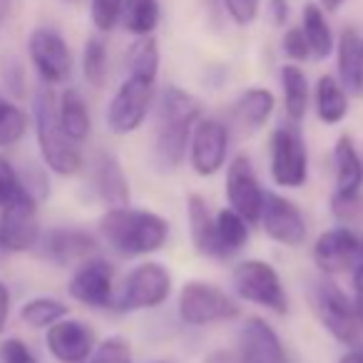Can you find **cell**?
Wrapping results in <instances>:
<instances>
[{
	"label": "cell",
	"mask_w": 363,
	"mask_h": 363,
	"mask_svg": "<svg viewBox=\"0 0 363 363\" xmlns=\"http://www.w3.org/2000/svg\"><path fill=\"white\" fill-rule=\"evenodd\" d=\"M279 82H281L286 120L294 122V125H301L308 112V105H311V85H308L306 72L296 62H284L281 70H279Z\"/></svg>",
	"instance_id": "cell-23"
},
{
	"label": "cell",
	"mask_w": 363,
	"mask_h": 363,
	"mask_svg": "<svg viewBox=\"0 0 363 363\" xmlns=\"http://www.w3.org/2000/svg\"><path fill=\"white\" fill-rule=\"evenodd\" d=\"M87 363H132V348L130 341L122 336H107L97 341L92 356Z\"/></svg>",
	"instance_id": "cell-37"
},
{
	"label": "cell",
	"mask_w": 363,
	"mask_h": 363,
	"mask_svg": "<svg viewBox=\"0 0 363 363\" xmlns=\"http://www.w3.org/2000/svg\"><path fill=\"white\" fill-rule=\"evenodd\" d=\"M267 16L274 28H286L291 21V3L289 0H267Z\"/></svg>",
	"instance_id": "cell-43"
},
{
	"label": "cell",
	"mask_w": 363,
	"mask_h": 363,
	"mask_svg": "<svg viewBox=\"0 0 363 363\" xmlns=\"http://www.w3.org/2000/svg\"><path fill=\"white\" fill-rule=\"evenodd\" d=\"M187 222H189V239H192L194 252L207 259H217L214 214L202 194H189L187 197Z\"/></svg>",
	"instance_id": "cell-28"
},
{
	"label": "cell",
	"mask_w": 363,
	"mask_h": 363,
	"mask_svg": "<svg viewBox=\"0 0 363 363\" xmlns=\"http://www.w3.org/2000/svg\"><path fill=\"white\" fill-rule=\"evenodd\" d=\"M259 224H262L264 234L272 242L289 249L303 247V242L308 237L306 217L298 209V204L294 199H289L286 194L279 192H267L262 214H259Z\"/></svg>",
	"instance_id": "cell-14"
},
{
	"label": "cell",
	"mask_w": 363,
	"mask_h": 363,
	"mask_svg": "<svg viewBox=\"0 0 363 363\" xmlns=\"http://www.w3.org/2000/svg\"><path fill=\"white\" fill-rule=\"evenodd\" d=\"M363 187V155L351 135H341L333 145V192L353 194Z\"/></svg>",
	"instance_id": "cell-22"
},
{
	"label": "cell",
	"mask_w": 363,
	"mask_h": 363,
	"mask_svg": "<svg viewBox=\"0 0 363 363\" xmlns=\"http://www.w3.org/2000/svg\"><path fill=\"white\" fill-rule=\"evenodd\" d=\"M348 92L346 87L338 82L336 75H321L313 85L311 100H313V110H316V117L323 122V125L333 127L341 125L348 117V110H351V102H348Z\"/></svg>",
	"instance_id": "cell-25"
},
{
	"label": "cell",
	"mask_w": 363,
	"mask_h": 363,
	"mask_svg": "<svg viewBox=\"0 0 363 363\" xmlns=\"http://www.w3.org/2000/svg\"><path fill=\"white\" fill-rule=\"evenodd\" d=\"M224 194H227L229 209L242 214L249 224H259V214L264 207L267 189L262 187L259 174L252 164V157L239 152L227 162V177H224Z\"/></svg>",
	"instance_id": "cell-13"
},
{
	"label": "cell",
	"mask_w": 363,
	"mask_h": 363,
	"mask_svg": "<svg viewBox=\"0 0 363 363\" xmlns=\"http://www.w3.org/2000/svg\"><path fill=\"white\" fill-rule=\"evenodd\" d=\"M127 75L157 82V77H160V45H157L155 35L135 38L130 52H127Z\"/></svg>",
	"instance_id": "cell-31"
},
{
	"label": "cell",
	"mask_w": 363,
	"mask_h": 363,
	"mask_svg": "<svg viewBox=\"0 0 363 363\" xmlns=\"http://www.w3.org/2000/svg\"><path fill=\"white\" fill-rule=\"evenodd\" d=\"M67 294L77 303L95 311H107L115 308V267L102 257H90L75 267L67 284Z\"/></svg>",
	"instance_id": "cell-12"
},
{
	"label": "cell",
	"mask_w": 363,
	"mask_h": 363,
	"mask_svg": "<svg viewBox=\"0 0 363 363\" xmlns=\"http://www.w3.org/2000/svg\"><path fill=\"white\" fill-rule=\"evenodd\" d=\"M232 291L242 301L267 308L277 316L289 313V294L281 274L264 259H242L232 269Z\"/></svg>",
	"instance_id": "cell-6"
},
{
	"label": "cell",
	"mask_w": 363,
	"mask_h": 363,
	"mask_svg": "<svg viewBox=\"0 0 363 363\" xmlns=\"http://www.w3.org/2000/svg\"><path fill=\"white\" fill-rule=\"evenodd\" d=\"M90 182H92V192L97 194V199L107 209L127 207L130 204L132 197L130 179H127L117 155H112V152H97V157L92 160Z\"/></svg>",
	"instance_id": "cell-19"
},
{
	"label": "cell",
	"mask_w": 363,
	"mask_h": 363,
	"mask_svg": "<svg viewBox=\"0 0 363 363\" xmlns=\"http://www.w3.org/2000/svg\"><path fill=\"white\" fill-rule=\"evenodd\" d=\"M174 279L162 262L145 259L127 272L122 286L115 294V308L125 313L152 311L169 301Z\"/></svg>",
	"instance_id": "cell-7"
},
{
	"label": "cell",
	"mask_w": 363,
	"mask_h": 363,
	"mask_svg": "<svg viewBox=\"0 0 363 363\" xmlns=\"http://www.w3.org/2000/svg\"><path fill=\"white\" fill-rule=\"evenodd\" d=\"M204 363H239L237 361V351L232 348H214L204 356Z\"/></svg>",
	"instance_id": "cell-45"
},
{
	"label": "cell",
	"mask_w": 363,
	"mask_h": 363,
	"mask_svg": "<svg viewBox=\"0 0 363 363\" xmlns=\"http://www.w3.org/2000/svg\"><path fill=\"white\" fill-rule=\"evenodd\" d=\"M11 318V289L0 281V331H6Z\"/></svg>",
	"instance_id": "cell-44"
},
{
	"label": "cell",
	"mask_w": 363,
	"mask_h": 363,
	"mask_svg": "<svg viewBox=\"0 0 363 363\" xmlns=\"http://www.w3.org/2000/svg\"><path fill=\"white\" fill-rule=\"evenodd\" d=\"M277 97L269 87H249L234 102V115L249 130H262L274 115Z\"/></svg>",
	"instance_id": "cell-29"
},
{
	"label": "cell",
	"mask_w": 363,
	"mask_h": 363,
	"mask_svg": "<svg viewBox=\"0 0 363 363\" xmlns=\"http://www.w3.org/2000/svg\"><path fill=\"white\" fill-rule=\"evenodd\" d=\"M45 346L57 363H87L97 346V333L82 318L65 316L45 328Z\"/></svg>",
	"instance_id": "cell-17"
},
{
	"label": "cell",
	"mask_w": 363,
	"mask_h": 363,
	"mask_svg": "<svg viewBox=\"0 0 363 363\" xmlns=\"http://www.w3.org/2000/svg\"><path fill=\"white\" fill-rule=\"evenodd\" d=\"M219 3H222V11L229 16V21L239 28L252 26L262 11V0H219Z\"/></svg>",
	"instance_id": "cell-41"
},
{
	"label": "cell",
	"mask_w": 363,
	"mask_h": 363,
	"mask_svg": "<svg viewBox=\"0 0 363 363\" xmlns=\"http://www.w3.org/2000/svg\"><path fill=\"white\" fill-rule=\"evenodd\" d=\"M338 363H363V343H356V346H348L346 353L338 358Z\"/></svg>",
	"instance_id": "cell-47"
},
{
	"label": "cell",
	"mask_w": 363,
	"mask_h": 363,
	"mask_svg": "<svg viewBox=\"0 0 363 363\" xmlns=\"http://www.w3.org/2000/svg\"><path fill=\"white\" fill-rule=\"evenodd\" d=\"M336 77L348 95H363V65H361V33L356 28H343L336 38Z\"/></svg>",
	"instance_id": "cell-21"
},
{
	"label": "cell",
	"mask_w": 363,
	"mask_h": 363,
	"mask_svg": "<svg viewBox=\"0 0 363 363\" xmlns=\"http://www.w3.org/2000/svg\"><path fill=\"white\" fill-rule=\"evenodd\" d=\"M229 127L219 117H199L192 127L187 147L189 167L197 177H214L227 167L229 160Z\"/></svg>",
	"instance_id": "cell-11"
},
{
	"label": "cell",
	"mask_w": 363,
	"mask_h": 363,
	"mask_svg": "<svg viewBox=\"0 0 363 363\" xmlns=\"http://www.w3.org/2000/svg\"><path fill=\"white\" fill-rule=\"evenodd\" d=\"M157 100V82L145 77L127 75L122 85L115 90L110 105H107V127L112 135L127 137L145 125L147 115L152 112Z\"/></svg>",
	"instance_id": "cell-9"
},
{
	"label": "cell",
	"mask_w": 363,
	"mask_h": 363,
	"mask_svg": "<svg viewBox=\"0 0 363 363\" xmlns=\"http://www.w3.org/2000/svg\"><path fill=\"white\" fill-rule=\"evenodd\" d=\"M152 363H174V361H152Z\"/></svg>",
	"instance_id": "cell-53"
},
{
	"label": "cell",
	"mask_w": 363,
	"mask_h": 363,
	"mask_svg": "<svg viewBox=\"0 0 363 363\" xmlns=\"http://www.w3.org/2000/svg\"><path fill=\"white\" fill-rule=\"evenodd\" d=\"M301 28L303 38L308 43V50H311V60H326L333 55V48H336V35H333V28L328 23V13L318 6L316 0H308L306 6L301 8Z\"/></svg>",
	"instance_id": "cell-24"
},
{
	"label": "cell",
	"mask_w": 363,
	"mask_h": 363,
	"mask_svg": "<svg viewBox=\"0 0 363 363\" xmlns=\"http://www.w3.org/2000/svg\"><path fill=\"white\" fill-rule=\"evenodd\" d=\"M30 127V117L23 107H18L11 97L0 95V150L16 147L26 137Z\"/></svg>",
	"instance_id": "cell-35"
},
{
	"label": "cell",
	"mask_w": 363,
	"mask_h": 363,
	"mask_svg": "<svg viewBox=\"0 0 363 363\" xmlns=\"http://www.w3.org/2000/svg\"><path fill=\"white\" fill-rule=\"evenodd\" d=\"M214 234H217V262H227L242 254V249L249 244L252 224L234 209L224 207L214 214Z\"/></svg>",
	"instance_id": "cell-27"
},
{
	"label": "cell",
	"mask_w": 363,
	"mask_h": 363,
	"mask_svg": "<svg viewBox=\"0 0 363 363\" xmlns=\"http://www.w3.org/2000/svg\"><path fill=\"white\" fill-rule=\"evenodd\" d=\"M311 259L323 277H338V274L351 272L361 262V237L343 224L326 229L313 242Z\"/></svg>",
	"instance_id": "cell-15"
},
{
	"label": "cell",
	"mask_w": 363,
	"mask_h": 363,
	"mask_svg": "<svg viewBox=\"0 0 363 363\" xmlns=\"http://www.w3.org/2000/svg\"><path fill=\"white\" fill-rule=\"evenodd\" d=\"M100 239L120 259H145L157 254L169 242V222L152 209L115 207L105 209L97 222Z\"/></svg>",
	"instance_id": "cell-2"
},
{
	"label": "cell",
	"mask_w": 363,
	"mask_h": 363,
	"mask_svg": "<svg viewBox=\"0 0 363 363\" xmlns=\"http://www.w3.org/2000/svg\"><path fill=\"white\" fill-rule=\"evenodd\" d=\"M356 303V316H358V323H361V333H363V298H353Z\"/></svg>",
	"instance_id": "cell-51"
},
{
	"label": "cell",
	"mask_w": 363,
	"mask_h": 363,
	"mask_svg": "<svg viewBox=\"0 0 363 363\" xmlns=\"http://www.w3.org/2000/svg\"><path fill=\"white\" fill-rule=\"evenodd\" d=\"M97 247H100L97 237L85 229L55 227L40 234V242L35 249L43 259H48L55 267H77L85 259L95 257Z\"/></svg>",
	"instance_id": "cell-18"
},
{
	"label": "cell",
	"mask_w": 363,
	"mask_h": 363,
	"mask_svg": "<svg viewBox=\"0 0 363 363\" xmlns=\"http://www.w3.org/2000/svg\"><path fill=\"white\" fill-rule=\"evenodd\" d=\"M70 316V306L52 296H35L28 298L21 306V321L30 328H50L60 318Z\"/></svg>",
	"instance_id": "cell-33"
},
{
	"label": "cell",
	"mask_w": 363,
	"mask_h": 363,
	"mask_svg": "<svg viewBox=\"0 0 363 363\" xmlns=\"http://www.w3.org/2000/svg\"><path fill=\"white\" fill-rule=\"evenodd\" d=\"M237 361L239 363H289L277 328L262 316H249L237 331Z\"/></svg>",
	"instance_id": "cell-16"
},
{
	"label": "cell",
	"mask_w": 363,
	"mask_h": 363,
	"mask_svg": "<svg viewBox=\"0 0 363 363\" xmlns=\"http://www.w3.org/2000/svg\"><path fill=\"white\" fill-rule=\"evenodd\" d=\"M0 229L6 234V242L13 254L30 252L40 242V222H38V204H21L0 212Z\"/></svg>",
	"instance_id": "cell-20"
},
{
	"label": "cell",
	"mask_w": 363,
	"mask_h": 363,
	"mask_svg": "<svg viewBox=\"0 0 363 363\" xmlns=\"http://www.w3.org/2000/svg\"><path fill=\"white\" fill-rule=\"evenodd\" d=\"M28 57H30L43 85H65L72 77L75 57L57 28L38 26L28 38Z\"/></svg>",
	"instance_id": "cell-10"
},
{
	"label": "cell",
	"mask_w": 363,
	"mask_h": 363,
	"mask_svg": "<svg viewBox=\"0 0 363 363\" xmlns=\"http://www.w3.org/2000/svg\"><path fill=\"white\" fill-rule=\"evenodd\" d=\"M57 122H60L62 132L75 145H82L90 137L92 115H90V107H87V100L82 97L80 90L65 87L60 92V97H57Z\"/></svg>",
	"instance_id": "cell-26"
},
{
	"label": "cell",
	"mask_w": 363,
	"mask_h": 363,
	"mask_svg": "<svg viewBox=\"0 0 363 363\" xmlns=\"http://www.w3.org/2000/svg\"><path fill=\"white\" fill-rule=\"evenodd\" d=\"M82 77L90 87L102 90L107 85V77H110V52L102 38L92 35L87 38L85 48H82Z\"/></svg>",
	"instance_id": "cell-32"
},
{
	"label": "cell",
	"mask_w": 363,
	"mask_h": 363,
	"mask_svg": "<svg viewBox=\"0 0 363 363\" xmlns=\"http://www.w3.org/2000/svg\"><path fill=\"white\" fill-rule=\"evenodd\" d=\"M351 286H353V298H363V259L351 269Z\"/></svg>",
	"instance_id": "cell-46"
},
{
	"label": "cell",
	"mask_w": 363,
	"mask_h": 363,
	"mask_svg": "<svg viewBox=\"0 0 363 363\" xmlns=\"http://www.w3.org/2000/svg\"><path fill=\"white\" fill-rule=\"evenodd\" d=\"M33 125H35V140L40 147V157L45 167L57 177H75L82 172V152L80 145L62 132L57 122V97L50 85H40L33 95Z\"/></svg>",
	"instance_id": "cell-3"
},
{
	"label": "cell",
	"mask_w": 363,
	"mask_h": 363,
	"mask_svg": "<svg viewBox=\"0 0 363 363\" xmlns=\"http://www.w3.org/2000/svg\"><path fill=\"white\" fill-rule=\"evenodd\" d=\"M318 6L323 8L326 13H338L343 6H346V0H316Z\"/></svg>",
	"instance_id": "cell-49"
},
{
	"label": "cell",
	"mask_w": 363,
	"mask_h": 363,
	"mask_svg": "<svg viewBox=\"0 0 363 363\" xmlns=\"http://www.w3.org/2000/svg\"><path fill=\"white\" fill-rule=\"evenodd\" d=\"M361 259H363V237H361Z\"/></svg>",
	"instance_id": "cell-54"
},
{
	"label": "cell",
	"mask_w": 363,
	"mask_h": 363,
	"mask_svg": "<svg viewBox=\"0 0 363 363\" xmlns=\"http://www.w3.org/2000/svg\"><path fill=\"white\" fill-rule=\"evenodd\" d=\"M269 174L281 189H301L308 182V147L294 122L274 127L269 137Z\"/></svg>",
	"instance_id": "cell-8"
},
{
	"label": "cell",
	"mask_w": 363,
	"mask_h": 363,
	"mask_svg": "<svg viewBox=\"0 0 363 363\" xmlns=\"http://www.w3.org/2000/svg\"><path fill=\"white\" fill-rule=\"evenodd\" d=\"M311 306L316 318L321 321V326L336 338L341 346H356L361 343V323L356 316V303L353 298L333 281V277H318L311 284Z\"/></svg>",
	"instance_id": "cell-5"
},
{
	"label": "cell",
	"mask_w": 363,
	"mask_h": 363,
	"mask_svg": "<svg viewBox=\"0 0 363 363\" xmlns=\"http://www.w3.org/2000/svg\"><path fill=\"white\" fill-rule=\"evenodd\" d=\"M0 363H40V361L28 348L26 341H21V338H6V341L0 343Z\"/></svg>",
	"instance_id": "cell-42"
},
{
	"label": "cell",
	"mask_w": 363,
	"mask_h": 363,
	"mask_svg": "<svg viewBox=\"0 0 363 363\" xmlns=\"http://www.w3.org/2000/svg\"><path fill=\"white\" fill-rule=\"evenodd\" d=\"M40 204L30 192H28L26 182L21 177V169L13 167L11 160L0 155V212L13 207H21V204Z\"/></svg>",
	"instance_id": "cell-34"
},
{
	"label": "cell",
	"mask_w": 363,
	"mask_h": 363,
	"mask_svg": "<svg viewBox=\"0 0 363 363\" xmlns=\"http://www.w3.org/2000/svg\"><path fill=\"white\" fill-rule=\"evenodd\" d=\"M160 21H162L160 0H125L122 3L120 26L132 38L155 35V30L160 28Z\"/></svg>",
	"instance_id": "cell-30"
},
{
	"label": "cell",
	"mask_w": 363,
	"mask_h": 363,
	"mask_svg": "<svg viewBox=\"0 0 363 363\" xmlns=\"http://www.w3.org/2000/svg\"><path fill=\"white\" fill-rule=\"evenodd\" d=\"M11 13H13V0H0V30L6 28Z\"/></svg>",
	"instance_id": "cell-48"
},
{
	"label": "cell",
	"mask_w": 363,
	"mask_h": 363,
	"mask_svg": "<svg viewBox=\"0 0 363 363\" xmlns=\"http://www.w3.org/2000/svg\"><path fill=\"white\" fill-rule=\"evenodd\" d=\"M177 316L184 326L207 328L239 318V303L232 294L219 289L217 284L192 279L182 284L177 294Z\"/></svg>",
	"instance_id": "cell-4"
},
{
	"label": "cell",
	"mask_w": 363,
	"mask_h": 363,
	"mask_svg": "<svg viewBox=\"0 0 363 363\" xmlns=\"http://www.w3.org/2000/svg\"><path fill=\"white\" fill-rule=\"evenodd\" d=\"M157 127L152 142V162L160 172H174L187 160L189 135L202 117V102L192 92L167 85L157 97Z\"/></svg>",
	"instance_id": "cell-1"
},
{
	"label": "cell",
	"mask_w": 363,
	"mask_h": 363,
	"mask_svg": "<svg viewBox=\"0 0 363 363\" xmlns=\"http://www.w3.org/2000/svg\"><path fill=\"white\" fill-rule=\"evenodd\" d=\"M0 82L6 87V92L11 97H26L28 92V80H26V67L18 57L6 55L0 60Z\"/></svg>",
	"instance_id": "cell-39"
},
{
	"label": "cell",
	"mask_w": 363,
	"mask_h": 363,
	"mask_svg": "<svg viewBox=\"0 0 363 363\" xmlns=\"http://www.w3.org/2000/svg\"><path fill=\"white\" fill-rule=\"evenodd\" d=\"M122 3L125 0H90V21L97 33L107 35L120 26Z\"/></svg>",
	"instance_id": "cell-38"
},
{
	"label": "cell",
	"mask_w": 363,
	"mask_h": 363,
	"mask_svg": "<svg viewBox=\"0 0 363 363\" xmlns=\"http://www.w3.org/2000/svg\"><path fill=\"white\" fill-rule=\"evenodd\" d=\"M361 65H363V35H361Z\"/></svg>",
	"instance_id": "cell-52"
},
{
	"label": "cell",
	"mask_w": 363,
	"mask_h": 363,
	"mask_svg": "<svg viewBox=\"0 0 363 363\" xmlns=\"http://www.w3.org/2000/svg\"><path fill=\"white\" fill-rule=\"evenodd\" d=\"M11 247H8L6 242V234H3V229H0V267H6V262L11 259Z\"/></svg>",
	"instance_id": "cell-50"
},
{
	"label": "cell",
	"mask_w": 363,
	"mask_h": 363,
	"mask_svg": "<svg viewBox=\"0 0 363 363\" xmlns=\"http://www.w3.org/2000/svg\"><path fill=\"white\" fill-rule=\"evenodd\" d=\"M331 214L343 227H361L363 224V192L331 194Z\"/></svg>",
	"instance_id": "cell-36"
},
{
	"label": "cell",
	"mask_w": 363,
	"mask_h": 363,
	"mask_svg": "<svg viewBox=\"0 0 363 363\" xmlns=\"http://www.w3.org/2000/svg\"><path fill=\"white\" fill-rule=\"evenodd\" d=\"M281 52H284V57H286L289 62H296V65L311 60L308 43H306V38H303V33H301V28H298V26H286V28H284Z\"/></svg>",
	"instance_id": "cell-40"
}]
</instances>
